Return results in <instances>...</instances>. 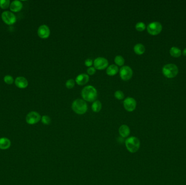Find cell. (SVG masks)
<instances>
[{
  "label": "cell",
  "mask_w": 186,
  "mask_h": 185,
  "mask_svg": "<svg viewBox=\"0 0 186 185\" xmlns=\"http://www.w3.org/2000/svg\"><path fill=\"white\" fill-rule=\"evenodd\" d=\"M82 97L84 101L89 102H94L97 97V92L96 89L92 85L84 87L81 92Z\"/></svg>",
  "instance_id": "6da1fadb"
},
{
  "label": "cell",
  "mask_w": 186,
  "mask_h": 185,
  "mask_svg": "<svg viewBox=\"0 0 186 185\" xmlns=\"http://www.w3.org/2000/svg\"><path fill=\"white\" fill-rule=\"evenodd\" d=\"M125 146L128 151L131 153H135L139 150L141 142L137 137L132 136L125 141Z\"/></svg>",
  "instance_id": "7a4b0ae2"
},
{
  "label": "cell",
  "mask_w": 186,
  "mask_h": 185,
  "mask_svg": "<svg viewBox=\"0 0 186 185\" xmlns=\"http://www.w3.org/2000/svg\"><path fill=\"white\" fill-rule=\"evenodd\" d=\"M72 109L77 114L83 115L87 111L88 106L87 103L83 99H76L72 104Z\"/></svg>",
  "instance_id": "3957f363"
},
{
  "label": "cell",
  "mask_w": 186,
  "mask_h": 185,
  "mask_svg": "<svg viewBox=\"0 0 186 185\" xmlns=\"http://www.w3.org/2000/svg\"><path fill=\"white\" fill-rule=\"evenodd\" d=\"M179 72L178 67L173 64H167L162 68V73L168 78H173L176 77Z\"/></svg>",
  "instance_id": "277c9868"
},
{
  "label": "cell",
  "mask_w": 186,
  "mask_h": 185,
  "mask_svg": "<svg viewBox=\"0 0 186 185\" xmlns=\"http://www.w3.org/2000/svg\"><path fill=\"white\" fill-rule=\"evenodd\" d=\"M162 30V26L160 23L153 22L150 23L147 27L148 32L152 35H157L160 33Z\"/></svg>",
  "instance_id": "5b68a950"
},
{
  "label": "cell",
  "mask_w": 186,
  "mask_h": 185,
  "mask_svg": "<svg viewBox=\"0 0 186 185\" xmlns=\"http://www.w3.org/2000/svg\"><path fill=\"white\" fill-rule=\"evenodd\" d=\"M41 118V116L38 112L31 111L26 116V121L29 125H35L40 121Z\"/></svg>",
  "instance_id": "8992f818"
},
{
  "label": "cell",
  "mask_w": 186,
  "mask_h": 185,
  "mask_svg": "<svg viewBox=\"0 0 186 185\" xmlns=\"http://www.w3.org/2000/svg\"><path fill=\"white\" fill-rule=\"evenodd\" d=\"M1 17L3 21L7 25H11L16 22V16L13 13L9 11H5L2 13Z\"/></svg>",
  "instance_id": "52a82bcc"
},
{
  "label": "cell",
  "mask_w": 186,
  "mask_h": 185,
  "mask_svg": "<svg viewBox=\"0 0 186 185\" xmlns=\"http://www.w3.org/2000/svg\"><path fill=\"white\" fill-rule=\"evenodd\" d=\"M120 76L121 78L124 81L130 79L133 76V71L131 68L128 66H124L120 70Z\"/></svg>",
  "instance_id": "ba28073f"
},
{
  "label": "cell",
  "mask_w": 186,
  "mask_h": 185,
  "mask_svg": "<svg viewBox=\"0 0 186 185\" xmlns=\"http://www.w3.org/2000/svg\"><path fill=\"white\" fill-rule=\"evenodd\" d=\"M94 65L95 69L97 70H104L108 65V61L106 58L103 57H98L96 58L94 61Z\"/></svg>",
  "instance_id": "9c48e42d"
},
{
  "label": "cell",
  "mask_w": 186,
  "mask_h": 185,
  "mask_svg": "<svg viewBox=\"0 0 186 185\" xmlns=\"http://www.w3.org/2000/svg\"><path fill=\"white\" fill-rule=\"evenodd\" d=\"M123 104L126 110L128 112L133 111L137 106V102L132 97H128L126 98Z\"/></svg>",
  "instance_id": "30bf717a"
},
{
  "label": "cell",
  "mask_w": 186,
  "mask_h": 185,
  "mask_svg": "<svg viewBox=\"0 0 186 185\" xmlns=\"http://www.w3.org/2000/svg\"><path fill=\"white\" fill-rule=\"evenodd\" d=\"M38 34L40 38L46 39L50 35V30L48 27L45 25H41L38 29Z\"/></svg>",
  "instance_id": "8fae6325"
},
{
  "label": "cell",
  "mask_w": 186,
  "mask_h": 185,
  "mask_svg": "<svg viewBox=\"0 0 186 185\" xmlns=\"http://www.w3.org/2000/svg\"><path fill=\"white\" fill-rule=\"evenodd\" d=\"M16 86L20 89H25L28 86V81L25 77H18L15 80Z\"/></svg>",
  "instance_id": "7c38bea8"
},
{
  "label": "cell",
  "mask_w": 186,
  "mask_h": 185,
  "mask_svg": "<svg viewBox=\"0 0 186 185\" xmlns=\"http://www.w3.org/2000/svg\"><path fill=\"white\" fill-rule=\"evenodd\" d=\"M89 80V76L87 74H82L77 76L76 78V82L79 85H84Z\"/></svg>",
  "instance_id": "4fadbf2b"
},
{
  "label": "cell",
  "mask_w": 186,
  "mask_h": 185,
  "mask_svg": "<svg viewBox=\"0 0 186 185\" xmlns=\"http://www.w3.org/2000/svg\"><path fill=\"white\" fill-rule=\"evenodd\" d=\"M23 8V3L18 0H15L10 4V9L14 12H19Z\"/></svg>",
  "instance_id": "5bb4252c"
},
{
  "label": "cell",
  "mask_w": 186,
  "mask_h": 185,
  "mask_svg": "<svg viewBox=\"0 0 186 185\" xmlns=\"http://www.w3.org/2000/svg\"><path fill=\"white\" fill-rule=\"evenodd\" d=\"M11 146V142L10 139L6 137L0 138V149L6 150L8 149Z\"/></svg>",
  "instance_id": "9a60e30c"
},
{
  "label": "cell",
  "mask_w": 186,
  "mask_h": 185,
  "mask_svg": "<svg viewBox=\"0 0 186 185\" xmlns=\"http://www.w3.org/2000/svg\"><path fill=\"white\" fill-rule=\"evenodd\" d=\"M120 135L122 138L128 137L130 134V129L127 125H123L119 129Z\"/></svg>",
  "instance_id": "2e32d148"
},
{
  "label": "cell",
  "mask_w": 186,
  "mask_h": 185,
  "mask_svg": "<svg viewBox=\"0 0 186 185\" xmlns=\"http://www.w3.org/2000/svg\"><path fill=\"white\" fill-rule=\"evenodd\" d=\"M118 72H119V68L116 65H115L114 64L109 66L107 67V70H106V73L110 76H115L116 74H118Z\"/></svg>",
  "instance_id": "e0dca14e"
},
{
  "label": "cell",
  "mask_w": 186,
  "mask_h": 185,
  "mask_svg": "<svg viewBox=\"0 0 186 185\" xmlns=\"http://www.w3.org/2000/svg\"><path fill=\"white\" fill-rule=\"evenodd\" d=\"M134 51L138 55H141L143 54L145 51V48L144 46L141 44H137L135 45L134 47Z\"/></svg>",
  "instance_id": "ac0fdd59"
},
{
  "label": "cell",
  "mask_w": 186,
  "mask_h": 185,
  "mask_svg": "<svg viewBox=\"0 0 186 185\" xmlns=\"http://www.w3.org/2000/svg\"><path fill=\"white\" fill-rule=\"evenodd\" d=\"M170 54L173 57L179 58L182 54V52L179 48L176 47H172L170 48Z\"/></svg>",
  "instance_id": "d6986e66"
},
{
  "label": "cell",
  "mask_w": 186,
  "mask_h": 185,
  "mask_svg": "<svg viewBox=\"0 0 186 185\" xmlns=\"http://www.w3.org/2000/svg\"><path fill=\"white\" fill-rule=\"evenodd\" d=\"M92 109L93 111L99 112L102 109V104L99 101H95L93 102L92 106Z\"/></svg>",
  "instance_id": "ffe728a7"
},
{
  "label": "cell",
  "mask_w": 186,
  "mask_h": 185,
  "mask_svg": "<svg viewBox=\"0 0 186 185\" xmlns=\"http://www.w3.org/2000/svg\"><path fill=\"white\" fill-rule=\"evenodd\" d=\"M114 62L117 65L122 66L125 63V59L122 55H117L114 59Z\"/></svg>",
  "instance_id": "44dd1931"
},
{
  "label": "cell",
  "mask_w": 186,
  "mask_h": 185,
  "mask_svg": "<svg viewBox=\"0 0 186 185\" xmlns=\"http://www.w3.org/2000/svg\"><path fill=\"white\" fill-rule=\"evenodd\" d=\"M10 4V0H0V7L2 9H7L9 7Z\"/></svg>",
  "instance_id": "7402d4cb"
},
{
  "label": "cell",
  "mask_w": 186,
  "mask_h": 185,
  "mask_svg": "<svg viewBox=\"0 0 186 185\" xmlns=\"http://www.w3.org/2000/svg\"><path fill=\"white\" fill-rule=\"evenodd\" d=\"M145 28H146V26L144 23H142V22H139L135 25V29L139 32H142L144 31Z\"/></svg>",
  "instance_id": "603a6c76"
},
{
  "label": "cell",
  "mask_w": 186,
  "mask_h": 185,
  "mask_svg": "<svg viewBox=\"0 0 186 185\" xmlns=\"http://www.w3.org/2000/svg\"><path fill=\"white\" fill-rule=\"evenodd\" d=\"M41 120H42V123L45 125H49L51 122V118L47 115L43 116L41 118Z\"/></svg>",
  "instance_id": "cb8c5ba5"
},
{
  "label": "cell",
  "mask_w": 186,
  "mask_h": 185,
  "mask_svg": "<svg viewBox=\"0 0 186 185\" xmlns=\"http://www.w3.org/2000/svg\"><path fill=\"white\" fill-rule=\"evenodd\" d=\"M114 96L116 99L122 100V99H124V94L122 91L118 90L114 93Z\"/></svg>",
  "instance_id": "d4e9b609"
},
{
  "label": "cell",
  "mask_w": 186,
  "mask_h": 185,
  "mask_svg": "<svg viewBox=\"0 0 186 185\" xmlns=\"http://www.w3.org/2000/svg\"><path fill=\"white\" fill-rule=\"evenodd\" d=\"M75 82L73 79H69L65 83V85L67 89H72L75 86Z\"/></svg>",
  "instance_id": "484cf974"
},
{
  "label": "cell",
  "mask_w": 186,
  "mask_h": 185,
  "mask_svg": "<svg viewBox=\"0 0 186 185\" xmlns=\"http://www.w3.org/2000/svg\"><path fill=\"white\" fill-rule=\"evenodd\" d=\"M4 81L7 84H12L14 82V79L11 76L7 75L4 77Z\"/></svg>",
  "instance_id": "4316f807"
},
{
  "label": "cell",
  "mask_w": 186,
  "mask_h": 185,
  "mask_svg": "<svg viewBox=\"0 0 186 185\" xmlns=\"http://www.w3.org/2000/svg\"><path fill=\"white\" fill-rule=\"evenodd\" d=\"M96 72V69L95 67H90L87 69V74L89 75H93L95 74Z\"/></svg>",
  "instance_id": "83f0119b"
},
{
  "label": "cell",
  "mask_w": 186,
  "mask_h": 185,
  "mask_svg": "<svg viewBox=\"0 0 186 185\" xmlns=\"http://www.w3.org/2000/svg\"><path fill=\"white\" fill-rule=\"evenodd\" d=\"M85 65L88 67H90L92 66L93 64V60L91 59H87V60L85 61Z\"/></svg>",
  "instance_id": "f1b7e54d"
},
{
  "label": "cell",
  "mask_w": 186,
  "mask_h": 185,
  "mask_svg": "<svg viewBox=\"0 0 186 185\" xmlns=\"http://www.w3.org/2000/svg\"><path fill=\"white\" fill-rule=\"evenodd\" d=\"M183 55H185V56H186V48L183 50Z\"/></svg>",
  "instance_id": "f546056e"
}]
</instances>
